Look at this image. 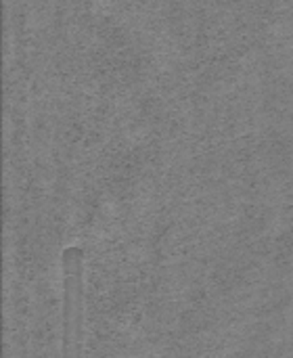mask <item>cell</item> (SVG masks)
Masks as SVG:
<instances>
[{"mask_svg": "<svg viewBox=\"0 0 293 358\" xmlns=\"http://www.w3.org/2000/svg\"><path fill=\"white\" fill-rule=\"evenodd\" d=\"M63 357H78L82 344V250L67 248L63 252Z\"/></svg>", "mask_w": 293, "mask_h": 358, "instance_id": "1", "label": "cell"}]
</instances>
